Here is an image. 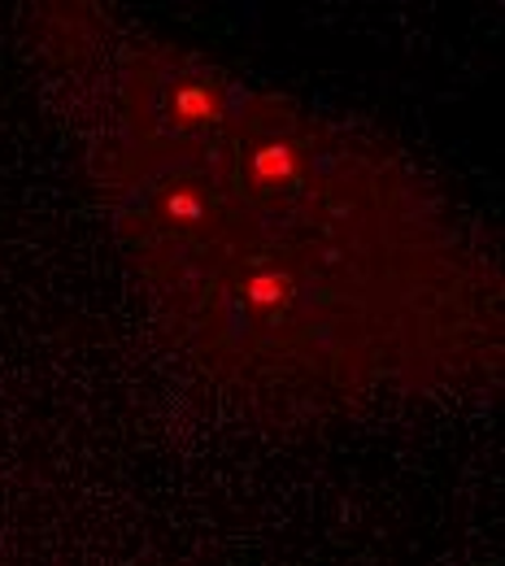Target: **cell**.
<instances>
[{
  "label": "cell",
  "instance_id": "1",
  "mask_svg": "<svg viewBox=\"0 0 505 566\" xmlns=\"http://www.w3.org/2000/svg\"><path fill=\"white\" fill-rule=\"evenodd\" d=\"M71 27L57 57L96 184L201 361L345 397L484 357L497 275L419 170L183 49Z\"/></svg>",
  "mask_w": 505,
  "mask_h": 566
}]
</instances>
